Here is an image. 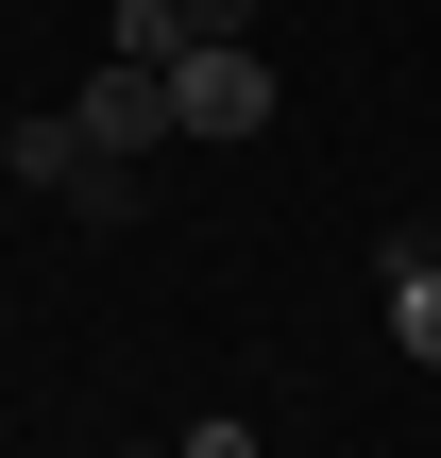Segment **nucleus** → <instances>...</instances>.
Returning <instances> with one entry per match:
<instances>
[{
  "label": "nucleus",
  "mask_w": 441,
  "mask_h": 458,
  "mask_svg": "<svg viewBox=\"0 0 441 458\" xmlns=\"http://www.w3.org/2000/svg\"><path fill=\"white\" fill-rule=\"evenodd\" d=\"M272 102H289V85H272L255 34H187V51H170V136L221 153V136H272Z\"/></svg>",
  "instance_id": "1"
},
{
  "label": "nucleus",
  "mask_w": 441,
  "mask_h": 458,
  "mask_svg": "<svg viewBox=\"0 0 441 458\" xmlns=\"http://www.w3.org/2000/svg\"><path fill=\"white\" fill-rule=\"evenodd\" d=\"M0 170H17V187H51V204H68V187H85V119H17V136H0Z\"/></svg>",
  "instance_id": "4"
},
{
  "label": "nucleus",
  "mask_w": 441,
  "mask_h": 458,
  "mask_svg": "<svg viewBox=\"0 0 441 458\" xmlns=\"http://www.w3.org/2000/svg\"><path fill=\"white\" fill-rule=\"evenodd\" d=\"M68 119H85V153H119V170H136V153H170V68H119V51H102Z\"/></svg>",
  "instance_id": "2"
},
{
  "label": "nucleus",
  "mask_w": 441,
  "mask_h": 458,
  "mask_svg": "<svg viewBox=\"0 0 441 458\" xmlns=\"http://www.w3.org/2000/svg\"><path fill=\"white\" fill-rule=\"evenodd\" d=\"M119 458H170V442H119Z\"/></svg>",
  "instance_id": "8"
},
{
  "label": "nucleus",
  "mask_w": 441,
  "mask_h": 458,
  "mask_svg": "<svg viewBox=\"0 0 441 458\" xmlns=\"http://www.w3.org/2000/svg\"><path fill=\"white\" fill-rule=\"evenodd\" d=\"M374 289H391V340L441 374V238H425V221H391V238H374Z\"/></svg>",
  "instance_id": "3"
},
{
  "label": "nucleus",
  "mask_w": 441,
  "mask_h": 458,
  "mask_svg": "<svg viewBox=\"0 0 441 458\" xmlns=\"http://www.w3.org/2000/svg\"><path fill=\"white\" fill-rule=\"evenodd\" d=\"M170 458H255V425L221 408V425H187V442H170Z\"/></svg>",
  "instance_id": "6"
},
{
  "label": "nucleus",
  "mask_w": 441,
  "mask_h": 458,
  "mask_svg": "<svg viewBox=\"0 0 441 458\" xmlns=\"http://www.w3.org/2000/svg\"><path fill=\"white\" fill-rule=\"evenodd\" d=\"M187 34H255V0H187Z\"/></svg>",
  "instance_id": "7"
},
{
  "label": "nucleus",
  "mask_w": 441,
  "mask_h": 458,
  "mask_svg": "<svg viewBox=\"0 0 441 458\" xmlns=\"http://www.w3.org/2000/svg\"><path fill=\"white\" fill-rule=\"evenodd\" d=\"M102 51H119V68H170V51H187V0H119Z\"/></svg>",
  "instance_id": "5"
}]
</instances>
